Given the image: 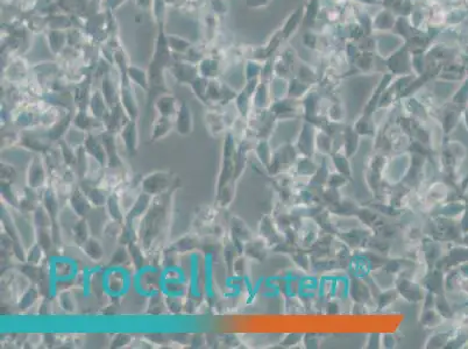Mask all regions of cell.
Returning a JSON list of instances; mask_svg holds the SVG:
<instances>
[{
    "label": "cell",
    "instance_id": "obj_5",
    "mask_svg": "<svg viewBox=\"0 0 468 349\" xmlns=\"http://www.w3.org/2000/svg\"><path fill=\"white\" fill-rule=\"evenodd\" d=\"M85 151L89 154L92 158H95L99 164L105 166L107 162V155L105 151V148L103 146V142H99L93 135H89L85 138Z\"/></svg>",
    "mask_w": 468,
    "mask_h": 349
},
{
    "label": "cell",
    "instance_id": "obj_11",
    "mask_svg": "<svg viewBox=\"0 0 468 349\" xmlns=\"http://www.w3.org/2000/svg\"><path fill=\"white\" fill-rule=\"evenodd\" d=\"M84 251L85 254L89 256L91 260L93 261H99L104 255V249L103 246L99 243L98 240H96L95 238H90L87 241L83 244Z\"/></svg>",
    "mask_w": 468,
    "mask_h": 349
},
{
    "label": "cell",
    "instance_id": "obj_10",
    "mask_svg": "<svg viewBox=\"0 0 468 349\" xmlns=\"http://www.w3.org/2000/svg\"><path fill=\"white\" fill-rule=\"evenodd\" d=\"M106 208H107V213L111 216V219L113 221H122L123 220V212H122V207L121 204H120L119 197L117 195H111L109 196V199H107L106 203Z\"/></svg>",
    "mask_w": 468,
    "mask_h": 349
},
{
    "label": "cell",
    "instance_id": "obj_14",
    "mask_svg": "<svg viewBox=\"0 0 468 349\" xmlns=\"http://www.w3.org/2000/svg\"><path fill=\"white\" fill-rule=\"evenodd\" d=\"M43 203H45V208L47 210L48 213H49L51 220H55L56 216H57L58 214V200L57 198H56V196L53 191L48 190L46 192Z\"/></svg>",
    "mask_w": 468,
    "mask_h": 349
},
{
    "label": "cell",
    "instance_id": "obj_9",
    "mask_svg": "<svg viewBox=\"0 0 468 349\" xmlns=\"http://www.w3.org/2000/svg\"><path fill=\"white\" fill-rule=\"evenodd\" d=\"M73 232H74V236H75V241L76 243L79 244V246H83V244L90 239L89 223H87L84 218H82L81 220H78V221H76L74 224Z\"/></svg>",
    "mask_w": 468,
    "mask_h": 349
},
{
    "label": "cell",
    "instance_id": "obj_2",
    "mask_svg": "<svg viewBox=\"0 0 468 349\" xmlns=\"http://www.w3.org/2000/svg\"><path fill=\"white\" fill-rule=\"evenodd\" d=\"M151 197H153V196L148 195L147 192H142V194H140L138 196V198L135 199V203L133 204V206L130 208L129 213H127L125 216L126 223L132 224L135 219L142 218L143 215H146V213L148 212V210H149V207L151 205Z\"/></svg>",
    "mask_w": 468,
    "mask_h": 349
},
{
    "label": "cell",
    "instance_id": "obj_25",
    "mask_svg": "<svg viewBox=\"0 0 468 349\" xmlns=\"http://www.w3.org/2000/svg\"><path fill=\"white\" fill-rule=\"evenodd\" d=\"M61 148H62L63 158L66 160V162H67V163L71 164V163H75L76 161H77V160H76V158H77V156H76V155L74 154V152L71 151V149H70L69 147H67L66 144H62Z\"/></svg>",
    "mask_w": 468,
    "mask_h": 349
},
{
    "label": "cell",
    "instance_id": "obj_26",
    "mask_svg": "<svg viewBox=\"0 0 468 349\" xmlns=\"http://www.w3.org/2000/svg\"><path fill=\"white\" fill-rule=\"evenodd\" d=\"M118 341H114L113 344H115V347H121V346H125L126 343H129L130 342V338L129 336H127L126 334H120L118 335Z\"/></svg>",
    "mask_w": 468,
    "mask_h": 349
},
{
    "label": "cell",
    "instance_id": "obj_21",
    "mask_svg": "<svg viewBox=\"0 0 468 349\" xmlns=\"http://www.w3.org/2000/svg\"><path fill=\"white\" fill-rule=\"evenodd\" d=\"M37 297H38L37 290H34V288H30L29 290H28L26 294L23 295L22 299H21V303H20V306L22 305V308H28L32 304L35 302Z\"/></svg>",
    "mask_w": 468,
    "mask_h": 349
},
{
    "label": "cell",
    "instance_id": "obj_12",
    "mask_svg": "<svg viewBox=\"0 0 468 349\" xmlns=\"http://www.w3.org/2000/svg\"><path fill=\"white\" fill-rule=\"evenodd\" d=\"M171 127H173L171 120L169 118H167V116H161V118L156 121L154 126L153 135H151L153 141H156V140L162 139L163 136H166L170 132Z\"/></svg>",
    "mask_w": 468,
    "mask_h": 349
},
{
    "label": "cell",
    "instance_id": "obj_20",
    "mask_svg": "<svg viewBox=\"0 0 468 349\" xmlns=\"http://www.w3.org/2000/svg\"><path fill=\"white\" fill-rule=\"evenodd\" d=\"M59 298H61L62 307L65 308L67 312H74L75 311L76 304H75L74 297L71 296L70 292H68V291L62 292L61 296H59Z\"/></svg>",
    "mask_w": 468,
    "mask_h": 349
},
{
    "label": "cell",
    "instance_id": "obj_6",
    "mask_svg": "<svg viewBox=\"0 0 468 349\" xmlns=\"http://www.w3.org/2000/svg\"><path fill=\"white\" fill-rule=\"evenodd\" d=\"M121 138L125 142V146L127 148V151L130 154H134L138 149V131L135 122H130L122 128L121 131Z\"/></svg>",
    "mask_w": 468,
    "mask_h": 349
},
{
    "label": "cell",
    "instance_id": "obj_1",
    "mask_svg": "<svg viewBox=\"0 0 468 349\" xmlns=\"http://www.w3.org/2000/svg\"><path fill=\"white\" fill-rule=\"evenodd\" d=\"M171 185V174L167 171H156L142 180V190L150 196H159Z\"/></svg>",
    "mask_w": 468,
    "mask_h": 349
},
{
    "label": "cell",
    "instance_id": "obj_23",
    "mask_svg": "<svg viewBox=\"0 0 468 349\" xmlns=\"http://www.w3.org/2000/svg\"><path fill=\"white\" fill-rule=\"evenodd\" d=\"M130 252H127L123 248H119V249L114 252L113 258H112V264H122L129 260Z\"/></svg>",
    "mask_w": 468,
    "mask_h": 349
},
{
    "label": "cell",
    "instance_id": "obj_13",
    "mask_svg": "<svg viewBox=\"0 0 468 349\" xmlns=\"http://www.w3.org/2000/svg\"><path fill=\"white\" fill-rule=\"evenodd\" d=\"M156 107H158L161 116L170 118L175 113V99L173 97H169V96L160 98L159 102L156 103Z\"/></svg>",
    "mask_w": 468,
    "mask_h": 349
},
{
    "label": "cell",
    "instance_id": "obj_4",
    "mask_svg": "<svg viewBox=\"0 0 468 349\" xmlns=\"http://www.w3.org/2000/svg\"><path fill=\"white\" fill-rule=\"evenodd\" d=\"M70 206L73 208L76 215L85 218L89 215L91 211V203L87 198L86 194L82 192L81 188H76L70 197Z\"/></svg>",
    "mask_w": 468,
    "mask_h": 349
},
{
    "label": "cell",
    "instance_id": "obj_16",
    "mask_svg": "<svg viewBox=\"0 0 468 349\" xmlns=\"http://www.w3.org/2000/svg\"><path fill=\"white\" fill-rule=\"evenodd\" d=\"M119 235H120V243L127 244V246H129V244L132 242H135V240H137V234H135L133 226H132V224L130 223L125 224V226L122 227V230L121 232H120Z\"/></svg>",
    "mask_w": 468,
    "mask_h": 349
},
{
    "label": "cell",
    "instance_id": "obj_24",
    "mask_svg": "<svg viewBox=\"0 0 468 349\" xmlns=\"http://www.w3.org/2000/svg\"><path fill=\"white\" fill-rule=\"evenodd\" d=\"M41 251H42V248L40 247V244H35V246L29 250V254H28V258H27L28 262L32 264L38 263L39 261L41 260Z\"/></svg>",
    "mask_w": 468,
    "mask_h": 349
},
{
    "label": "cell",
    "instance_id": "obj_22",
    "mask_svg": "<svg viewBox=\"0 0 468 349\" xmlns=\"http://www.w3.org/2000/svg\"><path fill=\"white\" fill-rule=\"evenodd\" d=\"M195 240L193 238H184L182 239L181 241H178L177 243L175 244V247L177 248V251H188V250H191V249H194V248L196 247L195 246Z\"/></svg>",
    "mask_w": 468,
    "mask_h": 349
},
{
    "label": "cell",
    "instance_id": "obj_17",
    "mask_svg": "<svg viewBox=\"0 0 468 349\" xmlns=\"http://www.w3.org/2000/svg\"><path fill=\"white\" fill-rule=\"evenodd\" d=\"M129 252L132 261H133L134 266L137 269L140 267H142L143 264V256H142V251L140 249V247L138 246L135 242H132L129 244Z\"/></svg>",
    "mask_w": 468,
    "mask_h": 349
},
{
    "label": "cell",
    "instance_id": "obj_8",
    "mask_svg": "<svg viewBox=\"0 0 468 349\" xmlns=\"http://www.w3.org/2000/svg\"><path fill=\"white\" fill-rule=\"evenodd\" d=\"M103 146L105 148L106 155H107V163L110 164L111 168H115L120 164V160L117 155V150H115V144H114V140L113 136L111 134H104L103 135Z\"/></svg>",
    "mask_w": 468,
    "mask_h": 349
},
{
    "label": "cell",
    "instance_id": "obj_15",
    "mask_svg": "<svg viewBox=\"0 0 468 349\" xmlns=\"http://www.w3.org/2000/svg\"><path fill=\"white\" fill-rule=\"evenodd\" d=\"M87 198H89L91 205L96 207H102L107 203L109 197L106 196V192L102 190V188H91L87 191Z\"/></svg>",
    "mask_w": 468,
    "mask_h": 349
},
{
    "label": "cell",
    "instance_id": "obj_7",
    "mask_svg": "<svg viewBox=\"0 0 468 349\" xmlns=\"http://www.w3.org/2000/svg\"><path fill=\"white\" fill-rule=\"evenodd\" d=\"M176 128H177V132L181 135H188L191 133V130H193V119H191V113L189 107H188L185 104H183L179 108L178 115H177V121H176Z\"/></svg>",
    "mask_w": 468,
    "mask_h": 349
},
{
    "label": "cell",
    "instance_id": "obj_3",
    "mask_svg": "<svg viewBox=\"0 0 468 349\" xmlns=\"http://www.w3.org/2000/svg\"><path fill=\"white\" fill-rule=\"evenodd\" d=\"M46 182V171L43 168L41 160L39 157L33 158L30 162L27 172V184L32 188L41 187Z\"/></svg>",
    "mask_w": 468,
    "mask_h": 349
},
{
    "label": "cell",
    "instance_id": "obj_18",
    "mask_svg": "<svg viewBox=\"0 0 468 349\" xmlns=\"http://www.w3.org/2000/svg\"><path fill=\"white\" fill-rule=\"evenodd\" d=\"M34 220L40 228H48L50 226V223H51V218H50L49 213H48L47 210H43V208H37V211H35Z\"/></svg>",
    "mask_w": 468,
    "mask_h": 349
},
{
    "label": "cell",
    "instance_id": "obj_19",
    "mask_svg": "<svg viewBox=\"0 0 468 349\" xmlns=\"http://www.w3.org/2000/svg\"><path fill=\"white\" fill-rule=\"evenodd\" d=\"M38 244L42 249L48 250L50 248L51 244V234L48 228H40L39 235H38Z\"/></svg>",
    "mask_w": 468,
    "mask_h": 349
}]
</instances>
